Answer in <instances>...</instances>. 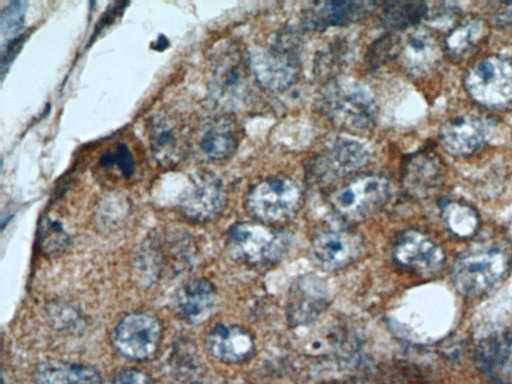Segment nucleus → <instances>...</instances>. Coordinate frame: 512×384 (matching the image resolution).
Returning a JSON list of instances; mask_svg holds the SVG:
<instances>
[{"label": "nucleus", "instance_id": "1", "mask_svg": "<svg viewBox=\"0 0 512 384\" xmlns=\"http://www.w3.org/2000/svg\"><path fill=\"white\" fill-rule=\"evenodd\" d=\"M511 261L510 247L504 240L492 237L479 240L455 259L452 282L464 296H482L505 275Z\"/></svg>", "mask_w": 512, "mask_h": 384}, {"label": "nucleus", "instance_id": "2", "mask_svg": "<svg viewBox=\"0 0 512 384\" xmlns=\"http://www.w3.org/2000/svg\"><path fill=\"white\" fill-rule=\"evenodd\" d=\"M318 104L321 112L335 125L354 132L370 129L377 116L372 93L354 79L342 78L327 84Z\"/></svg>", "mask_w": 512, "mask_h": 384}, {"label": "nucleus", "instance_id": "3", "mask_svg": "<svg viewBox=\"0 0 512 384\" xmlns=\"http://www.w3.org/2000/svg\"><path fill=\"white\" fill-rule=\"evenodd\" d=\"M466 92L482 107L512 110V57L488 55L471 64L463 78Z\"/></svg>", "mask_w": 512, "mask_h": 384}, {"label": "nucleus", "instance_id": "4", "mask_svg": "<svg viewBox=\"0 0 512 384\" xmlns=\"http://www.w3.org/2000/svg\"><path fill=\"white\" fill-rule=\"evenodd\" d=\"M289 235L281 229L258 222L234 224L227 234L230 254L251 265L278 262L286 253Z\"/></svg>", "mask_w": 512, "mask_h": 384}, {"label": "nucleus", "instance_id": "5", "mask_svg": "<svg viewBox=\"0 0 512 384\" xmlns=\"http://www.w3.org/2000/svg\"><path fill=\"white\" fill-rule=\"evenodd\" d=\"M280 36L272 44L254 48L248 56L252 74L270 91L281 92L293 86L300 74L295 43Z\"/></svg>", "mask_w": 512, "mask_h": 384}, {"label": "nucleus", "instance_id": "6", "mask_svg": "<svg viewBox=\"0 0 512 384\" xmlns=\"http://www.w3.org/2000/svg\"><path fill=\"white\" fill-rule=\"evenodd\" d=\"M302 190L287 176H272L256 184L247 194L246 209L263 223L290 219L300 208Z\"/></svg>", "mask_w": 512, "mask_h": 384}, {"label": "nucleus", "instance_id": "7", "mask_svg": "<svg viewBox=\"0 0 512 384\" xmlns=\"http://www.w3.org/2000/svg\"><path fill=\"white\" fill-rule=\"evenodd\" d=\"M390 191V183L385 177L364 175L334 192L330 201L338 215L348 221H360L381 208Z\"/></svg>", "mask_w": 512, "mask_h": 384}, {"label": "nucleus", "instance_id": "8", "mask_svg": "<svg viewBox=\"0 0 512 384\" xmlns=\"http://www.w3.org/2000/svg\"><path fill=\"white\" fill-rule=\"evenodd\" d=\"M250 67L236 50H228L216 58L209 79L210 96L225 109L243 105L250 93Z\"/></svg>", "mask_w": 512, "mask_h": 384}, {"label": "nucleus", "instance_id": "9", "mask_svg": "<svg viewBox=\"0 0 512 384\" xmlns=\"http://www.w3.org/2000/svg\"><path fill=\"white\" fill-rule=\"evenodd\" d=\"M114 348L131 360L151 358L160 345L162 326L156 316L148 312L125 315L112 333Z\"/></svg>", "mask_w": 512, "mask_h": 384}, {"label": "nucleus", "instance_id": "10", "mask_svg": "<svg viewBox=\"0 0 512 384\" xmlns=\"http://www.w3.org/2000/svg\"><path fill=\"white\" fill-rule=\"evenodd\" d=\"M148 138L156 162L163 168L181 163L190 145L187 124L176 113L161 110L153 114L148 124Z\"/></svg>", "mask_w": 512, "mask_h": 384}, {"label": "nucleus", "instance_id": "11", "mask_svg": "<svg viewBox=\"0 0 512 384\" xmlns=\"http://www.w3.org/2000/svg\"><path fill=\"white\" fill-rule=\"evenodd\" d=\"M225 201V189L219 177L209 170H198L188 176L178 206L186 218L203 223L215 218Z\"/></svg>", "mask_w": 512, "mask_h": 384}, {"label": "nucleus", "instance_id": "12", "mask_svg": "<svg viewBox=\"0 0 512 384\" xmlns=\"http://www.w3.org/2000/svg\"><path fill=\"white\" fill-rule=\"evenodd\" d=\"M360 234L348 229H329L315 236L310 257L321 269L333 271L353 263L363 252Z\"/></svg>", "mask_w": 512, "mask_h": 384}, {"label": "nucleus", "instance_id": "13", "mask_svg": "<svg viewBox=\"0 0 512 384\" xmlns=\"http://www.w3.org/2000/svg\"><path fill=\"white\" fill-rule=\"evenodd\" d=\"M492 122L481 115L466 113L449 118L440 129L445 151L453 156H468L480 149L492 133Z\"/></svg>", "mask_w": 512, "mask_h": 384}, {"label": "nucleus", "instance_id": "14", "mask_svg": "<svg viewBox=\"0 0 512 384\" xmlns=\"http://www.w3.org/2000/svg\"><path fill=\"white\" fill-rule=\"evenodd\" d=\"M443 53V43L428 29L415 27L402 39L396 37L394 57L410 75L422 76L432 71Z\"/></svg>", "mask_w": 512, "mask_h": 384}, {"label": "nucleus", "instance_id": "15", "mask_svg": "<svg viewBox=\"0 0 512 384\" xmlns=\"http://www.w3.org/2000/svg\"><path fill=\"white\" fill-rule=\"evenodd\" d=\"M396 262L414 272L431 275L443 267V249L427 234L418 230L402 232L393 247Z\"/></svg>", "mask_w": 512, "mask_h": 384}, {"label": "nucleus", "instance_id": "16", "mask_svg": "<svg viewBox=\"0 0 512 384\" xmlns=\"http://www.w3.org/2000/svg\"><path fill=\"white\" fill-rule=\"evenodd\" d=\"M377 5L374 1H317L302 15L303 26L312 31L345 26L368 15Z\"/></svg>", "mask_w": 512, "mask_h": 384}, {"label": "nucleus", "instance_id": "17", "mask_svg": "<svg viewBox=\"0 0 512 384\" xmlns=\"http://www.w3.org/2000/svg\"><path fill=\"white\" fill-rule=\"evenodd\" d=\"M369 159L367 148L359 141L337 137L325 147L313 165V173L318 177L330 178L358 170Z\"/></svg>", "mask_w": 512, "mask_h": 384}, {"label": "nucleus", "instance_id": "18", "mask_svg": "<svg viewBox=\"0 0 512 384\" xmlns=\"http://www.w3.org/2000/svg\"><path fill=\"white\" fill-rule=\"evenodd\" d=\"M205 346L215 359L240 364L250 360L256 345L252 335L243 327L230 324H217L206 335Z\"/></svg>", "mask_w": 512, "mask_h": 384}, {"label": "nucleus", "instance_id": "19", "mask_svg": "<svg viewBox=\"0 0 512 384\" xmlns=\"http://www.w3.org/2000/svg\"><path fill=\"white\" fill-rule=\"evenodd\" d=\"M238 143V128L227 115L207 120L197 134L198 150L201 156L209 161L229 158L236 151Z\"/></svg>", "mask_w": 512, "mask_h": 384}, {"label": "nucleus", "instance_id": "20", "mask_svg": "<svg viewBox=\"0 0 512 384\" xmlns=\"http://www.w3.org/2000/svg\"><path fill=\"white\" fill-rule=\"evenodd\" d=\"M488 33V24L482 17L468 15L445 36L442 41L444 53L454 61H462L478 50Z\"/></svg>", "mask_w": 512, "mask_h": 384}, {"label": "nucleus", "instance_id": "21", "mask_svg": "<svg viewBox=\"0 0 512 384\" xmlns=\"http://www.w3.org/2000/svg\"><path fill=\"white\" fill-rule=\"evenodd\" d=\"M403 169L407 184L424 194L435 190L442 183L445 174L441 157L430 149L410 155Z\"/></svg>", "mask_w": 512, "mask_h": 384}, {"label": "nucleus", "instance_id": "22", "mask_svg": "<svg viewBox=\"0 0 512 384\" xmlns=\"http://www.w3.org/2000/svg\"><path fill=\"white\" fill-rule=\"evenodd\" d=\"M216 300L214 285L207 279L188 281L180 289L177 306L181 316L192 324L206 321L212 313Z\"/></svg>", "mask_w": 512, "mask_h": 384}, {"label": "nucleus", "instance_id": "23", "mask_svg": "<svg viewBox=\"0 0 512 384\" xmlns=\"http://www.w3.org/2000/svg\"><path fill=\"white\" fill-rule=\"evenodd\" d=\"M34 381L36 384H100L101 376L90 365L51 360L37 366Z\"/></svg>", "mask_w": 512, "mask_h": 384}, {"label": "nucleus", "instance_id": "24", "mask_svg": "<svg viewBox=\"0 0 512 384\" xmlns=\"http://www.w3.org/2000/svg\"><path fill=\"white\" fill-rule=\"evenodd\" d=\"M512 353V333L502 331L483 339L475 351L477 366L487 374L501 370Z\"/></svg>", "mask_w": 512, "mask_h": 384}, {"label": "nucleus", "instance_id": "25", "mask_svg": "<svg viewBox=\"0 0 512 384\" xmlns=\"http://www.w3.org/2000/svg\"><path fill=\"white\" fill-rule=\"evenodd\" d=\"M428 14L427 4L419 1H389L381 6L383 24L395 31L415 28Z\"/></svg>", "mask_w": 512, "mask_h": 384}, {"label": "nucleus", "instance_id": "26", "mask_svg": "<svg viewBox=\"0 0 512 384\" xmlns=\"http://www.w3.org/2000/svg\"><path fill=\"white\" fill-rule=\"evenodd\" d=\"M317 287L311 281H303L290 296L288 315L292 323L312 320L322 311L325 300Z\"/></svg>", "mask_w": 512, "mask_h": 384}, {"label": "nucleus", "instance_id": "27", "mask_svg": "<svg viewBox=\"0 0 512 384\" xmlns=\"http://www.w3.org/2000/svg\"><path fill=\"white\" fill-rule=\"evenodd\" d=\"M442 218L447 229L465 238L475 234L480 224L478 213L470 205L459 201H447L441 206Z\"/></svg>", "mask_w": 512, "mask_h": 384}, {"label": "nucleus", "instance_id": "28", "mask_svg": "<svg viewBox=\"0 0 512 384\" xmlns=\"http://www.w3.org/2000/svg\"><path fill=\"white\" fill-rule=\"evenodd\" d=\"M100 168L113 170L119 176L128 179L135 174L136 164L130 147L124 143H118L101 154L98 160Z\"/></svg>", "mask_w": 512, "mask_h": 384}, {"label": "nucleus", "instance_id": "29", "mask_svg": "<svg viewBox=\"0 0 512 384\" xmlns=\"http://www.w3.org/2000/svg\"><path fill=\"white\" fill-rule=\"evenodd\" d=\"M27 1H10L1 8L0 29L4 36L15 37L24 26Z\"/></svg>", "mask_w": 512, "mask_h": 384}, {"label": "nucleus", "instance_id": "30", "mask_svg": "<svg viewBox=\"0 0 512 384\" xmlns=\"http://www.w3.org/2000/svg\"><path fill=\"white\" fill-rule=\"evenodd\" d=\"M40 243L42 249L47 253H57L66 247L68 238L60 224L50 221L42 223Z\"/></svg>", "mask_w": 512, "mask_h": 384}, {"label": "nucleus", "instance_id": "31", "mask_svg": "<svg viewBox=\"0 0 512 384\" xmlns=\"http://www.w3.org/2000/svg\"><path fill=\"white\" fill-rule=\"evenodd\" d=\"M104 384H156L146 372L137 368H123L115 372Z\"/></svg>", "mask_w": 512, "mask_h": 384}, {"label": "nucleus", "instance_id": "32", "mask_svg": "<svg viewBox=\"0 0 512 384\" xmlns=\"http://www.w3.org/2000/svg\"><path fill=\"white\" fill-rule=\"evenodd\" d=\"M26 38V34H20L9 39L6 44H3L1 49L2 77H4L5 71L9 68L11 63L14 61L15 57L20 52Z\"/></svg>", "mask_w": 512, "mask_h": 384}, {"label": "nucleus", "instance_id": "33", "mask_svg": "<svg viewBox=\"0 0 512 384\" xmlns=\"http://www.w3.org/2000/svg\"><path fill=\"white\" fill-rule=\"evenodd\" d=\"M491 20L497 26L512 25V2H496L492 8Z\"/></svg>", "mask_w": 512, "mask_h": 384}]
</instances>
